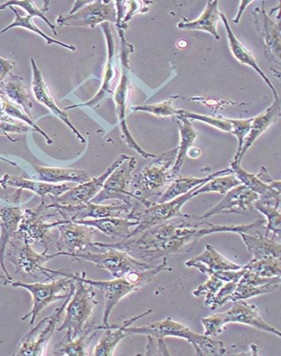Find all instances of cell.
<instances>
[{
  "instance_id": "6da1fadb",
  "label": "cell",
  "mask_w": 281,
  "mask_h": 356,
  "mask_svg": "<svg viewBox=\"0 0 281 356\" xmlns=\"http://www.w3.org/2000/svg\"><path fill=\"white\" fill-rule=\"evenodd\" d=\"M266 223V219H262L250 225H220L202 217L182 213L122 241L95 244L126 252L140 262L156 264L159 260L189 252L205 236L218 233L247 234L264 227Z\"/></svg>"
},
{
  "instance_id": "7a4b0ae2",
  "label": "cell",
  "mask_w": 281,
  "mask_h": 356,
  "mask_svg": "<svg viewBox=\"0 0 281 356\" xmlns=\"http://www.w3.org/2000/svg\"><path fill=\"white\" fill-rule=\"evenodd\" d=\"M172 272V268L168 266V259L161 261V263L152 270L143 272H134L125 278L113 280H93L86 278V273L81 275L76 274L78 278L86 284L98 289L103 293L105 299L104 310H103L102 325L109 324V317L113 309L124 298L138 291L144 285L152 282L156 276L162 272Z\"/></svg>"
},
{
  "instance_id": "3957f363",
  "label": "cell",
  "mask_w": 281,
  "mask_h": 356,
  "mask_svg": "<svg viewBox=\"0 0 281 356\" xmlns=\"http://www.w3.org/2000/svg\"><path fill=\"white\" fill-rule=\"evenodd\" d=\"M177 147L156 156L150 165L132 178L130 193L131 196L145 207L150 206V198L162 196L175 177L172 174Z\"/></svg>"
},
{
  "instance_id": "277c9868",
  "label": "cell",
  "mask_w": 281,
  "mask_h": 356,
  "mask_svg": "<svg viewBox=\"0 0 281 356\" xmlns=\"http://www.w3.org/2000/svg\"><path fill=\"white\" fill-rule=\"evenodd\" d=\"M49 271L55 276L68 275L75 280V291L66 305L63 321L58 331H67L65 337L70 339L79 337L88 330L86 325L98 305L97 293L92 285L83 282L76 274H70L62 270H54L51 268Z\"/></svg>"
},
{
  "instance_id": "5b68a950",
  "label": "cell",
  "mask_w": 281,
  "mask_h": 356,
  "mask_svg": "<svg viewBox=\"0 0 281 356\" xmlns=\"http://www.w3.org/2000/svg\"><path fill=\"white\" fill-rule=\"evenodd\" d=\"M47 201L41 200L40 204L35 209L24 210V215L20 221L17 233L14 240H19L27 245H42V254H47L51 243H56L51 229L65 222L64 219H59L55 222H47V218L58 216L47 212Z\"/></svg>"
},
{
  "instance_id": "8992f818",
  "label": "cell",
  "mask_w": 281,
  "mask_h": 356,
  "mask_svg": "<svg viewBox=\"0 0 281 356\" xmlns=\"http://www.w3.org/2000/svg\"><path fill=\"white\" fill-rule=\"evenodd\" d=\"M51 283H23L20 281L12 282L11 286L22 288L31 293L32 307L30 313L22 318L23 321L30 318V325L35 324L36 318L43 310L55 302L65 300L75 289V280L68 275Z\"/></svg>"
},
{
  "instance_id": "52a82bcc",
  "label": "cell",
  "mask_w": 281,
  "mask_h": 356,
  "mask_svg": "<svg viewBox=\"0 0 281 356\" xmlns=\"http://www.w3.org/2000/svg\"><path fill=\"white\" fill-rule=\"evenodd\" d=\"M74 259L88 261L101 270L109 272L115 279L125 278L134 272L152 270L160 264L140 262L126 252L109 247H99L97 251L84 252Z\"/></svg>"
},
{
  "instance_id": "ba28073f",
  "label": "cell",
  "mask_w": 281,
  "mask_h": 356,
  "mask_svg": "<svg viewBox=\"0 0 281 356\" xmlns=\"http://www.w3.org/2000/svg\"><path fill=\"white\" fill-rule=\"evenodd\" d=\"M136 163L138 161L135 157L128 156V159L107 178L101 191L90 202L101 204L105 201L118 200L131 206L132 211L144 206L136 200L130 193L131 184L134 178L132 172L136 168Z\"/></svg>"
},
{
  "instance_id": "9c48e42d",
  "label": "cell",
  "mask_w": 281,
  "mask_h": 356,
  "mask_svg": "<svg viewBox=\"0 0 281 356\" xmlns=\"http://www.w3.org/2000/svg\"><path fill=\"white\" fill-rule=\"evenodd\" d=\"M56 252L53 254H44L35 250L31 245L22 243V246L11 241L7 247L6 258L14 264L16 274L24 278L38 280L45 277L49 280L55 278L49 268L45 266L48 261L56 258Z\"/></svg>"
},
{
  "instance_id": "30bf717a",
  "label": "cell",
  "mask_w": 281,
  "mask_h": 356,
  "mask_svg": "<svg viewBox=\"0 0 281 356\" xmlns=\"http://www.w3.org/2000/svg\"><path fill=\"white\" fill-rule=\"evenodd\" d=\"M202 185L204 184L198 186L192 191L177 197L175 200L166 202H158V204L152 202L150 206L140 207V208L132 211L129 218L135 219L139 223L134 230L131 231L130 234L128 235L127 238L134 237V236L142 233L143 231L146 230L148 227L159 225V223L179 216V215L182 214V208H183L186 202L193 198V192L202 187Z\"/></svg>"
},
{
  "instance_id": "8fae6325",
  "label": "cell",
  "mask_w": 281,
  "mask_h": 356,
  "mask_svg": "<svg viewBox=\"0 0 281 356\" xmlns=\"http://www.w3.org/2000/svg\"><path fill=\"white\" fill-rule=\"evenodd\" d=\"M59 236L55 243L56 254L75 258L78 254L97 251L99 247L93 243L97 230L93 227L65 221L56 227Z\"/></svg>"
},
{
  "instance_id": "7c38bea8",
  "label": "cell",
  "mask_w": 281,
  "mask_h": 356,
  "mask_svg": "<svg viewBox=\"0 0 281 356\" xmlns=\"http://www.w3.org/2000/svg\"><path fill=\"white\" fill-rule=\"evenodd\" d=\"M75 291V289H74ZM74 291L66 298L61 307L57 308L51 316L45 317L38 325L23 337L14 351L13 355L40 356L47 355L49 341L53 337L62 314L65 312Z\"/></svg>"
},
{
  "instance_id": "4fadbf2b",
  "label": "cell",
  "mask_w": 281,
  "mask_h": 356,
  "mask_svg": "<svg viewBox=\"0 0 281 356\" xmlns=\"http://www.w3.org/2000/svg\"><path fill=\"white\" fill-rule=\"evenodd\" d=\"M47 208L55 210L61 219L68 222H77L86 219H99L105 218H129L132 208L122 202L109 205L88 204L77 206L49 205Z\"/></svg>"
},
{
  "instance_id": "5bb4252c",
  "label": "cell",
  "mask_w": 281,
  "mask_h": 356,
  "mask_svg": "<svg viewBox=\"0 0 281 356\" xmlns=\"http://www.w3.org/2000/svg\"><path fill=\"white\" fill-rule=\"evenodd\" d=\"M117 22V10L114 1L97 0L90 1L72 15L65 14L58 16L56 24L66 27L95 28L103 23Z\"/></svg>"
},
{
  "instance_id": "9a60e30c",
  "label": "cell",
  "mask_w": 281,
  "mask_h": 356,
  "mask_svg": "<svg viewBox=\"0 0 281 356\" xmlns=\"http://www.w3.org/2000/svg\"><path fill=\"white\" fill-rule=\"evenodd\" d=\"M126 332L128 335L143 334L154 339L166 337L184 339L191 343L195 351L200 350L206 337L205 334L193 332L187 326L173 321L170 317L163 321L148 323L140 327H127Z\"/></svg>"
},
{
  "instance_id": "2e32d148",
  "label": "cell",
  "mask_w": 281,
  "mask_h": 356,
  "mask_svg": "<svg viewBox=\"0 0 281 356\" xmlns=\"http://www.w3.org/2000/svg\"><path fill=\"white\" fill-rule=\"evenodd\" d=\"M22 190L6 197V204L0 206V267L6 274L11 277L6 266V252L12 238H15L23 218L24 210L20 207Z\"/></svg>"
},
{
  "instance_id": "e0dca14e",
  "label": "cell",
  "mask_w": 281,
  "mask_h": 356,
  "mask_svg": "<svg viewBox=\"0 0 281 356\" xmlns=\"http://www.w3.org/2000/svg\"><path fill=\"white\" fill-rule=\"evenodd\" d=\"M128 156H129L126 154L120 156L101 176L92 178L86 183L72 188L59 197H48L49 200H51V204L49 205L77 206L88 204L97 195L107 178L128 159Z\"/></svg>"
},
{
  "instance_id": "ac0fdd59",
  "label": "cell",
  "mask_w": 281,
  "mask_h": 356,
  "mask_svg": "<svg viewBox=\"0 0 281 356\" xmlns=\"http://www.w3.org/2000/svg\"><path fill=\"white\" fill-rule=\"evenodd\" d=\"M122 76L119 85L114 93V102L115 111L118 118L120 129L122 131V139L125 140L128 147L142 156L143 159H154L156 155L147 152L140 145L136 142L134 136L128 129L127 123V107L130 96V81L128 77V70H129V62L128 60H122Z\"/></svg>"
},
{
  "instance_id": "d6986e66",
  "label": "cell",
  "mask_w": 281,
  "mask_h": 356,
  "mask_svg": "<svg viewBox=\"0 0 281 356\" xmlns=\"http://www.w3.org/2000/svg\"><path fill=\"white\" fill-rule=\"evenodd\" d=\"M258 200L257 194L241 184L230 190L224 198L207 211L202 218L208 219L218 214H245L253 209L254 202Z\"/></svg>"
},
{
  "instance_id": "ffe728a7",
  "label": "cell",
  "mask_w": 281,
  "mask_h": 356,
  "mask_svg": "<svg viewBox=\"0 0 281 356\" xmlns=\"http://www.w3.org/2000/svg\"><path fill=\"white\" fill-rule=\"evenodd\" d=\"M31 68H32V82L31 88L32 92L34 94L35 100L42 104L53 115L61 120L62 122H64L67 126L74 134L77 136L78 140L81 143H86L84 136L81 134V132L77 129V127L73 125L72 122H70L69 115L65 113V111L61 110L59 106H57L55 100L52 97L51 92L48 88L47 83H45L42 73L37 65L36 61L34 58L31 59Z\"/></svg>"
},
{
  "instance_id": "44dd1931",
  "label": "cell",
  "mask_w": 281,
  "mask_h": 356,
  "mask_svg": "<svg viewBox=\"0 0 281 356\" xmlns=\"http://www.w3.org/2000/svg\"><path fill=\"white\" fill-rule=\"evenodd\" d=\"M256 8L254 12L255 26L262 38L268 59L280 64V27L267 15L266 5Z\"/></svg>"
},
{
  "instance_id": "7402d4cb",
  "label": "cell",
  "mask_w": 281,
  "mask_h": 356,
  "mask_svg": "<svg viewBox=\"0 0 281 356\" xmlns=\"http://www.w3.org/2000/svg\"><path fill=\"white\" fill-rule=\"evenodd\" d=\"M222 316L225 325L237 323L281 337L280 331L264 321L260 316L258 308L255 305L248 304L246 300L235 301L233 307L222 313Z\"/></svg>"
},
{
  "instance_id": "603a6c76",
  "label": "cell",
  "mask_w": 281,
  "mask_h": 356,
  "mask_svg": "<svg viewBox=\"0 0 281 356\" xmlns=\"http://www.w3.org/2000/svg\"><path fill=\"white\" fill-rule=\"evenodd\" d=\"M152 312V309H148L138 316L127 318L126 321L120 323V324L107 325H96L98 330H104V334L97 343L93 350L95 356H113L115 354L119 343L122 339L128 337L126 332L127 327L131 326L134 323L140 320L143 317L148 316Z\"/></svg>"
},
{
  "instance_id": "cb8c5ba5",
  "label": "cell",
  "mask_w": 281,
  "mask_h": 356,
  "mask_svg": "<svg viewBox=\"0 0 281 356\" xmlns=\"http://www.w3.org/2000/svg\"><path fill=\"white\" fill-rule=\"evenodd\" d=\"M103 33H104L107 44V63L105 68L104 76H103V81L100 90H98L96 96H94L90 101L81 104L72 105L65 107V110L78 108V107H90V108L96 109L99 106V103L102 102L106 96L113 93L111 92V86H113L115 77V66H114V40L113 33H111V27L109 23H103L101 24Z\"/></svg>"
},
{
  "instance_id": "d4e9b609",
  "label": "cell",
  "mask_w": 281,
  "mask_h": 356,
  "mask_svg": "<svg viewBox=\"0 0 281 356\" xmlns=\"http://www.w3.org/2000/svg\"><path fill=\"white\" fill-rule=\"evenodd\" d=\"M0 187L6 189L7 188H15L20 190H27L36 194L41 197V200H45L47 197H56L67 192L70 187L65 184L56 185L43 183V181H36L24 178L23 177L11 175V174H5L0 179Z\"/></svg>"
},
{
  "instance_id": "484cf974",
  "label": "cell",
  "mask_w": 281,
  "mask_h": 356,
  "mask_svg": "<svg viewBox=\"0 0 281 356\" xmlns=\"http://www.w3.org/2000/svg\"><path fill=\"white\" fill-rule=\"evenodd\" d=\"M231 170L235 177L241 181V184L246 186L259 196V200L264 202H280V181H275L273 184L264 183L259 177L255 174L247 172L243 169L241 163L236 161H231Z\"/></svg>"
},
{
  "instance_id": "4316f807",
  "label": "cell",
  "mask_w": 281,
  "mask_h": 356,
  "mask_svg": "<svg viewBox=\"0 0 281 356\" xmlns=\"http://www.w3.org/2000/svg\"><path fill=\"white\" fill-rule=\"evenodd\" d=\"M280 118V99L279 97H275L274 102L268 107L262 114L257 115L255 118H252L251 126L249 134L247 135L245 140H243V147L241 153L238 157L236 163H241V160L246 154L249 149L253 146L260 136L264 131L268 130L273 124L279 121Z\"/></svg>"
},
{
  "instance_id": "83f0119b",
  "label": "cell",
  "mask_w": 281,
  "mask_h": 356,
  "mask_svg": "<svg viewBox=\"0 0 281 356\" xmlns=\"http://www.w3.org/2000/svg\"><path fill=\"white\" fill-rule=\"evenodd\" d=\"M0 95L12 104L20 107L24 113L31 117L30 111L34 104L23 77L13 74H9L0 83Z\"/></svg>"
},
{
  "instance_id": "f1b7e54d",
  "label": "cell",
  "mask_w": 281,
  "mask_h": 356,
  "mask_svg": "<svg viewBox=\"0 0 281 356\" xmlns=\"http://www.w3.org/2000/svg\"><path fill=\"white\" fill-rule=\"evenodd\" d=\"M94 227L111 238L126 239L131 233L132 227L138 226V221L129 218H105L99 219H86L74 222Z\"/></svg>"
},
{
  "instance_id": "f546056e",
  "label": "cell",
  "mask_w": 281,
  "mask_h": 356,
  "mask_svg": "<svg viewBox=\"0 0 281 356\" xmlns=\"http://www.w3.org/2000/svg\"><path fill=\"white\" fill-rule=\"evenodd\" d=\"M220 19L223 20V23H224L227 37H228L229 40L230 51L232 52L235 59L241 62V64L250 66L255 72H257L259 76L266 83V85L270 87L275 97H279L275 86L272 85L270 79L266 76V74L264 73L262 69L259 67L254 56L252 55L249 49H248L245 45L238 40L236 35H234L232 29H231L230 26L228 19H227L224 14H220Z\"/></svg>"
},
{
  "instance_id": "4dcf8cb0",
  "label": "cell",
  "mask_w": 281,
  "mask_h": 356,
  "mask_svg": "<svg viewBox=\"0 0 281 356\" xmlns=\"http://www.w3.org/2000/svg\"><path fill=\"white\" fill-rule=\"evenodd\" d=\"M230 174H233V171L229 168L221 170V171L211 174V175L206 177H175L171 184H169L166 191L162 194V196H160L159 202H166L175 200V198L192 191L198 186L204 184L214 177L230 175Z\"/></svg>"
},
{
  "instance_id": "1f68e13d",
  "label": "cell",
  "mask_w": 281,
  "mask_h": 356,
  "mask_svg": "<svg viewBox=\"0 0 281 356\" xmlns=\"http://www.w3.org/2000/svg\"><path fill=\"white\" fill-rule=\"evenodd\" d=\"M245 243L254 260L281 259V245L275 239L260 234H238Z\"/></svg>"
},
{
  "instance_id": "d6a6232c",
  "label": "cell",
  "mask_w": 281,
  "mask_h": 356,
  "mask_svg": "<svg viewBox=\"0 0 281 356\" xmlns=\"http://www.w3.org/2000/svg\"><path fill=\"white\" fill-rule=\"evenodd\" d=\"M35 170L38 179L43 183L56 184L62 181H70L82 184L92 179L89 173L84 170L41 167V165H33Z\"/></svg>"
},
{
  "instance_id": "836d02e7",
  "label": "cell",
  "mask_w": 281,
  "mask_h": 356,
  "mask_svg": "<svg viewBox=\"0 0 281 356\" xmlns=\"http://www.w3.org/2000/svg\"><path fill=\"white\" fill-rule=\"evenodd\" d=\"M220 19V12L218 10V0H210L200 17L193 22L179 23L177 27L181 30L200 31L209 33L216 40H220L217 26Z\"/></svg>"
},
{
  "instance_id": "e575fe53",
  "label": "cell",
  "mask_w": 281,
  "mask_h": 356,
  "mask_svg": "<svg viewBox=\"0 0 281 356\" xmlns=\"http://www.w3.org/2000/svg\"><path fill=\"white\" fill-rule=\"evenodd\" d=\"M175 118L177 126H179L180 134V143L179 146L177 147V153L176 161L172 168L173 176L177 177L182 165H183L184 163L190 148L192 147L193 143L195 142L198 132L194 129V127L188 118L182 117V115H177Z\"/></svg>"
},
{
  "instance_id": "d590c367",
  "label": "cell",
  "mask_w": 281,
  "mask_h": 356,
  "mask_svg": "<svg viewBox=\"0 0 281 356\" xmlns=\"http://www.w3.org/2000/svg\"><path fill=\"white\" fill-rule=\"evenodd\" d=\"M96 325L90 327L86 332L76 339L65 337L61 346L56 347L52 355L61 356H88L93 339L99 332Z\"/></svg>"
},
{
  "instance_id": "8d00e7d4",
  "label": "cell",
  "mask_w": 281,
  "mask_h": 356,
  "mask_svg": "<svg viewBox=\"0 0 281 356\" xmlns=\"http://www.w3.org/2000/svg\"><path fill=\"white\" fill-rule=\"evenodd\" d=\"M189 261L204 264L209 270L213 271L239 270L243 267V265L235 264L225 258L211 244H206L204 252Z\"/></svg>"
},
{
  "instance_id": "74e56055",
  "label": "cell",
  "mask_w": 281,
  "mask_h": 356,
  "mask_svg": "<svg viewBox=\"0 0 281 356\" xmlns=\"http://www.w3.org/2000/svg\"><path fill=\"white\" fill-rule=\"evenodd\" d=\"M253 209L259 211L266 218V223L264 225L266 230V236L272 232V238L280 239L281 232L280 202H264L258 200L254 202Z\"/></svg>"
},
{
  "instance_id": "f35d334b",
  "label": "cell",
  "mask_w": 281,
  "mask_h": 356,
  "mask_svg": "<svg viewBox=\"0 0 281 356\" xmlns=\"http://www.w3.org/2000/svg\"><path fill=\"white\" fill-rule=\"evenodd\" d=\"M10 9L14 12L15 14V20L12 22L9 26L3 29L2 30L1 34H5L6 32L9 31L11 29L13 28H23L26 29L28 31H31L32 32L35 33V34L38 35L43 38L45 41H47V44L51 45L52 44H55L57 45H61V47H64L65 49H70V51H75L76 47H73L72 44H66L64 42H61V41L56 40L55 39L51 38L47 34L40 30L38 27L36 26V24L34 22H33V17L31 15H22L17 9L15 7H9Z\"/></svg>"
},
{
  "instance_id": "ab89813d",
  "label": "cell",
  "mask_w": 281,
  "mask_h": 356,
  "mask_svg": "<svg viewBox=\"0 0 281 356\" xmlns=\"http://www.w3.org/2000/svg\"><path fill=\"white\" fill-rule=\"evenodd\" d=\"M281 283V276L272 281V282L259 285L241 284H237L234 293L230 296L229 302H235L239 300H246L251 299V298L257 297L259 296L266 295L276 291L280 287Z\"/></svg>"
},
{
  "instance_id": "60d3db41",
  "label": "cell",
  "mask_w": 281,
  "mask_h": 356,
  "mask_svg": "<svg viewBox=\"0 0 281 356\" xmlns=\"http://www.w3.org/2000/svg\"><path fill=\"white\" fill-rule=\"evenodd\" d=\"M241 184V181L232 174L216 177L207 181L202 187L194 191L193 195V197H195L200 195V194L209 193H218L225 195L230 190Z\"/></svg>"
},
{
  "instance_id": "b9f144b4",
  "label": "cell",
  "mask_w": 281,
  "mask_h": 356,
  "mask_svg": "<svg viewBox=\"0 0 281 356\" xmlns=\"http://www.w3.org/2000/svg\"><path fill=\"white\" fill-rule=\"evenodd\" d=\"M115 6L118 7L117 10V24L118 29L125 31L127 27V23L134 17L136 14L146 13L148 11L147 3L150 2H140V1H128L129 3V9L127 10L126 5H124V1H114Z\"/></svg>"
},
{
  "instance_id": "7bdbcfd3",
  "label": "cell",
  "mask_w": 281,
  "mask_h": 356,
  "mask_svg": "<svg viewBox=\"0 0 281 356\" xmlns=\"http://www.w3.org/2000/svg\"><path fill=\"white\" fill-rule=\"evenodd\" d=\"M281 259L252 260L250 263L243 265L248 271L262 277L281 276Z\"/></svg>"
},
{
  "instance_id": "ee69618b",
  "label": "cell",
  "mask_w": 281,
  "mask_h": 356,
  "mask_svg": "<svg viewBox=\"0 0 281 356\" xmlns=\"http://www.w3.org/2000/svg\"><path fill=\"white\" fill-rule=\"evenodd\" d=\"M131 111L135 113H140V111L147 113L156 118L177 117L179 113V109L176 108L171 101L156 103V104L136 106L131 107Z\"/></svg>"
},
{
  "instance_id": "f6af8a7d",
  "label": "cell",
  "mask_w": 281,
  "mask_h": 356,
  "mask_svg": "<svg viewBox=\"0 0 281 356\" xmlns=\"http://www.w3.org/2000/svg\"><path fill=\"white\" fill-rule=\"evenodd\" d=\"M14 6H19L22 8L24 10L27 11L29 15L32 16V17H39L44 20L45 23H47L49 28L51 29L54 34L58 35V33L56 32V26L49 22V20L45 17V12L42 10H40L38 7L36 6L35 3L32 1V0H10V1H7L6 3L0 5V11L6 10L7 8Z\"/></svg>"
},
{
  "instance_id": "bcb514c9",
  "label": "cell",
  "mask_w": 281,
  "mask_h": 356,
  "mask_svg": "<svg viewBox=\"0 0 281 356\" xmlns=\"http://www.w3.org/2000/svg\"><path fill=\"white\" fill-rule=\"evenodd\" d=\"M184 264L186 267L195 268L197 270L202 273V274L208 275L209 277H216V278L220 279L226 283L231 282V281L234 280H241L243 273L246 271L243 267H242L241 270H239L213 271L209 270L204 264L200 262H190L189 260L187 261V262H185Z\"/></svg>"
},
{
  "instance_id": "7dc6e473",
  "label": "cell",
  "mask_w": 281,
  "mask_h": 356,
  "mask_svg": "<svg viewBox=\"0 0 281 356\" xmlns=\"http://www.w3.org/2000/svg\"><path fill=\"white\" fill-rule=\"evenodd\" d=\"M179 115H182V117L188 118V120L191 119L194 120V121L209 124V125L216 127L217 129L223 131L230 132L231 129H232V126H231L230 120L224 118L209 117V115L193 113H191V111L181 109H179Z\"/></svg>"
},
{
  "instance_id": "c3c4849f",
  "label": "cell",
  "mask_w": 281,
  "mask_h": 356,
  "mask_svg": "<svg viewBox=\"0 0 281 356\" xmlns=\"http://www.w3.org/2000/svg\"><path fill=\"white\" fill-rule=\"evenodd\" d=\"M238 282L239 280H234L223 285L220 291L211 299L204 300L206 307H209L211 310H216L224 306L227 302H229L230 297L234 293Z\"/></svg>"
},
{
  "instance_id": "681fc988",
  "label": "cell",
  "mask_w": 281,
  "mask_h": 356,
  "mask_svg": "<svg viewBox=\"0 0 281 356\" xmlns=\"http://www.w3.org/2000/svg\"><path fill=\"white\" fill-rule=\"evenodd\" d=\"M232 129L230 134L236 136L238 140V149L236 154L234 156V161H237L239 153H241L243 147V140H245L248 134H249L251 126L252 118L250 119H229Z\"/></svg>"
},
{
  "instance_id": "f907efd6",
  "label": "cell",
  "mask_w": 281,
  "mask_h": 356,
  "mask_svg": "<svg viewBox=\"0 0 281 356\" xmlns=\"http://www.w3.org/2000/svg\"><path fill=\"white\" fill-rule=\"evenodd\" d=\"M201 323L204 326V334L213 337L224 332L225 324L223 320L222 313L212 314V316L202 318Z\"/></svg>"
},
{
  "instance_id": "816d5d0a",
  "label": "cell",
  "mask_w": 281,
  "mask_h": 356,
  "mask_svg": "<svg viewBox=\"0 0 281 356\" xmlns=\"http://www.w3.org/2000/svg\"><path fill=\"white\" fill-rule=\"evenodd\" d=\"M223 285H224V281L216 277L210 276L204 284H200L195 291H193V296L196 298L206 296L205 300H208L220 291Z\"/></svg>"
},
{
  "instance_id": "f5cc1de1",
  "label": "cell",
  "mask_w": 281,
  "mask_h": 356,
  "mask_svg": "<svg viewBox=\"0 0 281 356\" xmlns=\"http://www.w3.org/2000/svg\"><path fill=\"white\" fill-rule=\"evenodd\" d=\"M29 131H35L32 127L24 126L20 122L11 123L0 121V136H6L12 143L18 142L19 140L12 138L10 134H24Z\"/></svg>"
},
{
  "instance_id": "db71d44e",
  "label": "cell",
  "mask_w": 281,
  "mask_h": 356,
  "mask_svg": "<svg viewBox=\"0 0 281 356\" xmlns=\"http://www.w3.org/2000/svg\"><path fill=\"white\" fill-rule=\"evenodd\" d=\"M16 67V62L3 59L0 56V76L6 79L9 74H11L12 70Z\"/></svg>"
},
{
  "instance_id": "11a10c76",
  "label": "cell",
  "mask_w": 281,
  "mask_h": 356,
  "mask_svg": "<svg viewBox=\"0 0 281 356\" xmlns=\"http://www.w3.org/2000/svg\"><path fill=\"white\" fill-rule=\"evenodd\" d=\"M13 282L12 277L8 276L5 272L3 271L1 267H0V284L6 286V285L11 284Z\"/></svg>"
},
{
  "instance_id": "9f6ffc18",
  "label": "cell",
  "mask_w": 281,
  "mask_h": 356,
  "mask_svg": "<svg viewBox=\"0 0 281 356\" xmlns=\"http://www.w3.org/2000/svg\"><path fill=\"white\" fill-rule=\"evenodd\" d=\"M252 2H253V1H242L241 3V8H239L238 15L236 16V19H234V23H235V24L239 23V19H241V18L243 10H245L246 9V8L248 6H249L250 3Z\"/></svg>"
},
{
  "instance_id": "6f0895ef",
  "label": "cell",
  "mask_w": 281,
  "mask_h": 356,
  "mask_svg": "<svg viewBox=\"0 0 281 356\" xmlns=\"http://www.w3.org/2000/svg\"><path fill=\"white\" fill-rule=\"evenodd\" d=\"M0 161H5L7 164H9L10 165H15V167H18L17 163H14V161H12L9 159H6V157H3L2 156H0Z\"/></svg>"
},
{
  "instance_id": "680465c9",
  "label": "cell",
  "mask_w": 281,
  "mask_h": 356,
  "mask_svg": "<svg viewBox=\"0 0 281 356\" xmlns=\"http://www.w3.org/2000/svg\"><path fill=\"white\" fill-rule=\"evenodd\" d=\"M5 80L1 76H0V83H1L2 81Z\"/></svg>"
}]
</instances>
